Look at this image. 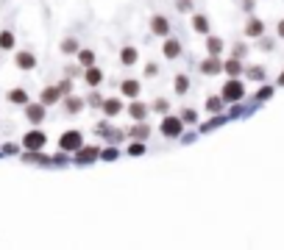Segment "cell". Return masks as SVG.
I'll use <instances>...</instances> for the list:
<instances>
[{"label":"cell","instance_id":"obj_5","mask_svg":"<svg viewBox=\"0 0 284 250\" xmlns=\"http://www.w3.org/2000/svg\"><path fill=\"white\" fill-rule=\"evenodd\" d=\"M14 64H17V70H34L37 67V56L31 53V50H17V56H14Z\"/></svg>","mask_w":284,"mask_h":250},{"label":"cell","instance_id":"obj_2","mask_svg":"<svg viewBox=\"0 0 284 250\" xmlns=\"http://www.w3.org/2000/svg\"><path fill=\"white\" fill-rule=\"evenodd\" d=\"M242 95H245V86H242V81H237V78H231L223 86V92H220L223 103H237V100H242Z\"/></svg>","mask_w":284,"mask_h":250},{"label":"cell","instance_id":"obj_16","mask_svg":"<svg viewBox=\"0 0 284 250\" xmlns=\"http://www.w3.org/2000/svg\"><path fill=\"white\" fill-rule=\"evenodd\" d=\"M120 89L126 97H137L139 95V81H134V78H126V81H120Z\"/></svg>","mask_w":284,"mask_h":250},{"label":"cell","instance_id":"obj_22","mask_svg":"<svg viewBox=\"0 0 284 250\" xmlns=\"http://www.w3.org/2000/svg\"><path fill=\"white\" fill-rule=\"evenodd\" d=\"M223 72H229L231 78H237L242 72V64H240V59H229V61H223Z\"/></svg>","mask_w":284,"mask_h":250},{"label":"cell","instance_id":"obj_20","mask_svg":"<svg viewBox=\"0 0 284 250\" xmlns=\"http://www.w3.org/2000/svg\"><path fill=\"white\" fill-rule=\"evenodd\" d=\"M9 103H14V106H25V103H28V92L25 89H12L9 92Z\"/></svg>","mask_w":284,"mask_h":250},{"label":"cell","instance_id":"obj_18","mask_svg":"<svg viewBox=\"0 0 284 250\" xmlns=\"http://www.w3.org/2000/svg\"><path fill=\"white\" fill-rule=\"evenodd\" d=\"M59 97H61L59 86H48V89L42 92V106H53V103H59Z\"/></svg>","mask_w":284,"mask_h":250},{"label":"cell","instance_id":"obj_15","mask_svg":"<svg viewBox=\"0 0 284 250\" xmlns=\"http://www.w3.org/2000/svg\"><path fill=\"white\" fill-rule=\"evenodd\" d=\"M128 137H131V139H139V142H145V139L151 137V128H148L145 122H137L134 128H128Z\"/></svg>","mask_w":284,"mask_h":250},{"label":"cell","instance_id":"obj_9","mask_svg":"<svg viewBox=\"0 0 284 250\" xmlns=\"http://www.w3.org/2000/svg\"><path fill=\"white\" fill-rule=\"evenodd\" d=\"M101 108L106 111V117H115V114L123 111V100L120 97H106V100L101 103Z\"/></svg>","mask_w":284,"mask_h":250},{"label":"cell","instance_id":"obj_36","mask_svg":"<svg viewBox=\"0 0 284 250\" xmlns=\"http://www.w3.org/2000/svg\"><path fill=\"white\" fill-rule=\"evenodd\" d=\"M248 75H251V78H262V75H265V70H262V67H251Z\"/></svg>","mask_w":284,"mask_h":250},{"label":"cell","instance_id":"obj_19","mask_svg":"<svg viewBox=\"0 0 284 250\" xmlns=\"http://www.w3.org/2000/svg\"><path fill=\"white\" fill-rule=\"evenodd\" d=\"M81 108H84V100H81V97H73V95H70V97L64 100V111H67V114H78Z\"/></svg>","mask_w":284,"mask_h":250},{"label":"cell","instance_id":"obj_40","mask_svg":"<svg viewBox=\"0 0 284 250\" xmlns=\"http://www.w3.org/2000/svg\"><path fill=\"white\" fill-rule=\"evenodd\" d=\"M278 83H281V86H284V72H281V75H278Z\"/></svg>","mask_w":284,"mask_h":250},{"label":"cell","instance_id":"obj_17","mask_svg":"<svg viewBox=\"0 0 284 250\" xmlns=\"http://www.w3.org/2000/svg\"><path fill=\"white\" fill-rule=\"evenodd\" d=\"M262 31H265V25H262V20H256V17H251L248 20V25H245V36H262Z\"/></svg>","mask_w":284,"mask_h":250},{"label":"cell","instance_id":"obj_37","mask_svg":"<svg viewBox=\"0 0 284 250\" xmlns=\"http://www.w3.org/2000/svg\"><path fill=\"white\" fill-rule=\"evenodd\" d=\"M273 95V89L270 86H265V89H259V100H265V97H270Z\"/></svg>","mask_w":284,"mask_h":250},{"label":"cell","instance_id":"obj_8","mask_svg":"<svg viewBox=\"0 0 284 250\" xmlns=\"http://www.w3.org/2000/svg\"><path fill=\"white\" fill-rule=\"evenodd\" d=\"M201 72L204 75H218V72H223V61L218 56H209L206 61H201Z\"/></svg>","mask_w":284,"mask_h":250},{"label":"cell","instance_id":"obj_6","mask_svg":"<svg viewBox=\"0 0 284 250\" xmlns=\"http://www.w3.org/2000/svg\"><path fill=\"white\" fill-rule=\"evenodd\" d=\"M25 117L31 125H39L45 119V106L42 103H25Z\"/></svg>","mask_w":284,"mask_h":250},{"label":"cell","instance_id":"obj_1","mask_svg":"<svg viewBox=\"0 0 284 250\" xmlns=\"http://www.w3.org/2000/svg\"><path fill=\"white\" fill-rule=\"evenodd\" d=\"M159 131H162V137H167V139L181 137V131H184L181 117H173V114H167V117L162 119V125H159Z\"/></svg>","mask_w":284,"mask_h":250},{"label":"cell","instance_id":"obj_11","mask_svg":"<svg viewBox=\"0 0 284 250\" xmlns=\"http://www.w3.org/2000/svg\"><path fill=\"white\" fill-rule=\"evenodd\" d=\"M162 53H164V59H178V56H181V42L178 39H164Z\"/></svg>","mask_w":284,"mask_h":250},{"label":"cell","instance_id":"obj_7","mask_svg":"<svg viewBox=\"0 0 284 250\" xmlns=\"http://www.w3.org/2000/svg\"><path fill=\"white\" fill-rule=\"evenodd\" d=\"M151 31L156 36H167L170 34V20L164 17V14H153L151 17Z\"/></svg>","mask_w":284,"mask_h":250},{"label":"cell","instance_id":"obj_13","mask_svg":"<svg viewBox=\"0 0 284 250\" xmlns=\"http://www.w3.org/2000/svg\"><path fill=\"white\" fill-rule=\"evenodd\" d=\"M137 59H139V53H137V48H131V45H126V48L120 50V64L123 67H134Z\"/></svg>","mask_w":284,"mask_h":250},{"label":"cell","instance_id":"obj_21","mask_svg":"<svg viewBox=\"0 0 284 250\" xmlns=\"http://www.w3.org/2000/svg\"><path fill=\"white\" fill-rule=\"evenodd\" d=\"M75 56H78V64L81 67H92V64H95V53L86 50V48H78V53H75Z\"/></svg>","mask_w":284,"mask_h":250},{"label":"cell","instance_id":"obj_24","mask_svg":"<svg viewBox=\"0 0 284 250\" xmlns=\"http://www.w3.org/2000/svg\"><path fill=\"white\" fill-rule=\"evenodd\" d=\"M206 50H209V56H218L220 50H223V39H218V36H209V39H206Z\"/></svg>","mask_w":284,"mask_h":250},{"label":"cell","instance_id":"obj_4","mask_svg":"<svg viewBox=\"0 0 284 250\" xmlns=\"http://www.w3.org/2000/svg\"><path fill=\"white\" fill-rule=\"evenodd\" d=\"M45 145H48V137H45L42 131H28V134L23 137V148L31 150V153H39Z\"/></svg>","mask_w":284,"mask_h":250},{"label":"cell","instance_id":"obj_30","mask_svg":"<svg viewBox=\"0 0 284 250\" xmlns=\"http://www.w3.org/2000/svg\"><path fill=\"white\" fill-rule=\"evenodd\" d=\"M151 108H153V111H159V114H167V111H170V103H167V100H164V97H159V100H156V103H153V106H151Z\"/></svg>","mask_w":284,"mask_h":250},{"label":"cell","instance_id":"obj_38","mask_svg":"<svg viewBox=\"0 0 284 250\" xmlns=\"http://www.w3.org/2000/svg\"><path fill=\"white\" fill-rule=\"evenodd\" d=\"M89 103H92V106H101L103 97H101V95H92V97H89Z\"/></svg>","mask_w":284,"mask_h":250},{"label":"cell","instance_id":"obj_35","mask_svg":"<svg viewBox=\"0 0 284 250\" xmlns=\"http://www.w3.org/2000/svg\"><path fill=\"white\" fill-rule=\"evenodd\" d=\"M145 75H148V78H156V75H159V67H156V64H148V67H145Z\"/></svg>","mask_w":284,"mask_h":250},{"label":"cell","instance_id":"obj_34","mask_svg":"<svg viewBox=\"0 0 284 250\" xmlns=\"http://www.w3.org/2000/svg\"><path fill=\"white\" fill-rule=\"evenodd\" d=\"M175 9L178 12H190L193 9V0H175Z\"/></svg>","mask_w":284,"mask_h":250},{"label":"cell","instance_id":"obj_27","mask_svg":"<svg viewBox=\"0 0 284 250\" xmlns=\"http://www.w3.org/2000/svg\"><path fill=\"white\" fill-rule=\"evenodd\" d=\"M78 48H81V45H78V39H73V36L61 42V53H64V56H70V53H78Z\"/></svg>","mask_w":284,"mask_h":250},{"label":"cell","instance_id":"obj_12","mask_svg":"<svg viewBox=\"0 0 284 250\" xmlns=\"http://www.w3.org/2000/svg\"><path fill=\"white\" fill-rule=\"evenodd\" d=\"M84 81H86V86H101V81H103V72L98 70L95 64H92V67H84Z\"/></svg>","mask_w":284,"mask_h":250},{"label":"cell","instance_id":"obj_26","mask_svg":"<svg viewBox=\"0 0 284 250\" xmlns=\"http://www.w3.org/2000/svg\"><path fill=\"white\" fill-rule=\"evenodd\" d=\"M0 50H14V34L12 31H0Z\"/></svg>","mask_w":284,"mask_h":250},{"label":"cell","instance_id":"obj_14","mask_svg":"<svg viewBox=\"0 0 284 250\" xmlns=\"http://www.w3.org/2000/svg\"><path fill=\"white\" fill-rule=\"evenodd\" d=\"M75 153H78V164H92V161L101 156V153H98V148H84V145H81Z\"/></svg>","mask_w":284,"mask_h":250},{"label":"cell","instance_id":"obj_31","mask_svg":"<svg viewBox=\"0 0 284 250\" xmlns=\"http://www.w3.org/2000/svg\"><path fill=\"white\" fill-rule=\"evenodd\" d=\"M195 119H198V114H195L193 108H184L181 111V122H195Z\"/></svg>","mask_w":284,"mask_h":250},{"label":"cell","instance_id":"obj_23","mask_svg":"<svg viewBox=\"0 0 284 250\" xmlns=\"http://www.w3.org/2000/svg\"><path fill=\"white\" fill-rule=\"evenodd\" d=\"M193 28L198 31V34H209V20H206L204 14H195L193 17Z\"/></svg>","mask_w":284,"mask_h":250},{"label":"cell","instance_id":"obj_10","mask_svg":"<svg viewBox=\"0 0 284 250\" xmlns=\"http://www.w3.org/2000/svg\"><path fill=\"white\" fill-rule=\"evenodd\" d=\"M148 111H151V106H145V103L134 100L131 106H128V114H131V119H137V122H142V119L148 117Z\"/></svg>","mask_w":284,"mask_h":250},{"label":"cell","instance_id":"obj_28","mask_svg":"<svg viewBox=\"0 0 284 250\" xmlns=\"http://www.w3.org/2000/svg\"><path fill=\"white\" fill-rule=\"evenodd\" d=\"M206 108H209L212 114H218L220 108H223V97H218V95H212L209 100H206Z\"/></svg>","mask_w":284,"mask_h":250},{"label":"cell","instance_id":"obj_39","mask_svg":"<svg viewBox=\"0 0 284 250\" xmlns=\"http://www.w3.org/2000/svg\"><path fill=\"white\" fill-rule=\"evenodd\" d=\"M278 36H284V20L278 23Z\"/></svg>","mask_w":284,"mask_h":250},{"label":"cell","instance_id":"obj_25","mask_svg":"<svg viewBox=\"0 0 284 250\" xmlns=\"http://www.w3.org/2000/svg\"><path fill=\"white\" fill-rule=\"evenodd\" d=\"M173 86H175V95H187V89H190V78H187V75H175Z\"/></svg>","mask_w":284,"mask_h":250},{"label":"cell","instance_id":"obj_33","mask_svg":"<svg viewBox=\"0 0 284 250\" xmlns=\"http://www.w3.org/2000/svg\"><path fill=\"white\" fill-rule=\"evenodd\" d=\"M56 86H59L61 97H64V95H70V92H73V83H70V81H61V83H56Z\"/></svg>","mask_w":284,"mask_h":250},{"label":"cell","instance_id":"obj_29","mask_svg":"<svg viewBox=\"0 0 284 250\" xmlns=\"http://www.w3.org/2000/svg\"><path fill=\"white\" fill-rule=\"evenodd\" d=\"M128 153H131V156H142V153H145V142L131 139V145H128Z\"/></svg>","mask_w":284,"mask_h":250},{"label":"cell","instance_id":"obj_32","mask_svg":"<svg viewBox=\"0 0 284 250\" xmlns=\"http://www.w3.org/2000/svg\"><path fill=\"white\" fill-rule=\"evenodd\" d=\"M101 159H103V161H115V159H117V150H115V148L101 150Z\"/></svg>","mask_w":284,"mask_h":250},{"label":"cell","instance_id":"obj_3","mask_svg":"<svg viewBox=\"0 0 284 250\" xmlns=\"http://www.w3.org/2000/svg\"><path fill=\"white\" fill-rule=\"evenodd\" d=\"M84 145V137H81V131H64L59 139V148L64 150V153H75V150Z\"/></svg>","mask_w":284,"mask_h":250}]
</instances>
